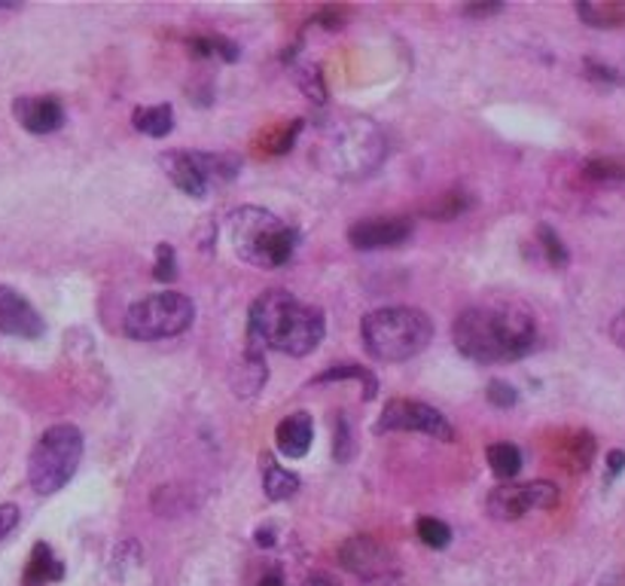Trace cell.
I'll use <instances>...</instances> for the list:
<instances>
[{
    "mask_svg": "<svg viewBox=\"0 0 625 586\" xmlns=\"http://www.w3.org/2000/svg\"><path fill=\"white\" fill-rule=\"evenodd\" d=\"M452 343L464 358L476 364L519 360L537 345V318L522 302L470 306L452 324Z\"/></svg>",
    "mask_w": 625,
    "mask_h": 586,
    "instance_id": "cell-1",
    "label": "cell"
},
{
    "mask_svg": "<svg viewBox=\"0 0 625 586\" xmlns=\"http://www.w3.org/2000/svg\"><path fill=\"white\" fill-rule=\"evenodd\" d=\"M327 318L324 312L293 297L290 290H266L251 302L247 312V352H281L290 358H305L324 343Z\"/></svg>",
    "mask_w": 625,
    "mask_h": 586,
    "instance_id": "cell-2",
    "label": "cell"
},
{
    "mask_svg": "<svg viewBox=\"0 0 625 586\" xmlns=\"http://www.w3.org/2000/svg\"><path fill=\"white\" fill-rule=\"evenodd\" d=\"M387 157V141L382 129L357 114H336L317 126L314 141V162L333 177L360 181L379 172Z\"/></svg>",
    "mask_w": 625,
    "mask_h": 586,
    "instance_id": "cell-3",
    "label": "cell"
},
{
    "mask_svg": "<svg viewBox=\"0 0 625 586\" xmlns=\"http://www.w3.org/2000/svg\"><path fill=\"white\" fill-rule=\"evenodd\" d=\"M229 242L256 269H281L297 254L299 232L266 208L244 205L229 217Z\"/></svg>",
    "mask_w": 625,
    "mask_h": 586,
    "instance_id": "cell-4",
    "label": "cell"
},
{
    "mask_svg": "<svg viewBox=\"0 0 625 586\" xmlns=\"http://www.w3.org/2000/svg\"><path fill=\"white\" fill-rule=\"evenodd\" d=\"M360 336L370 358L382 364H400L421 355L433 343V321L413 306H387L363 318Z\"/></svg>",
    "mask_w": 625,
    "mask_h": 586,
    "instance_id": "cell-5",
    "label": "cell"
},
{
    "mask_svg": "<svg viewBox=\"0 0 625 586\" xmlns=\"http://www.w3.org/2000/svg\"><path fill=\"white\" fill-rule=\"evenodd\" d=\"M83 458V434L77 425H53L40 434L28 458V483L37 495H56L73 480Z\"/></svg>",
    "mask_w": 625,
    "mask_h": 586,
    "instance_id": "cell-6",
    "label": "cell"
},
{
    "mask_svg": "<svg viewBox=\"0 0 625 586\" xmlns=\"http://www.w3.org/2000/svg\"><path fill=\"white\" fill-rule=\"evenodd\" d=\"M196 321V306L189 297L177 294V290H162V294H150L138 300L126 312L123 330L128 340L138 343H157V340H171L181 336L193 328Z\"/></svg>",
    "mask_w": 625,
    "mask_h": 586,
    "instance_id": "cell-7",
    "label": "cell"
},
{
    "mask_svg": "<svg viewBox=\"0 0 625 586\" xmlns=\"http://www.w3.org/2000/svg\"><path fill=\"white\" fill-rule=\"evenodd\" d=\"M391 430H413V434H425L442 444H452L455 440V428L445 415L421 401H387L384 403L382 415L375 422V434H391Z\"/></svg>",
    "mask_w": 625,
    "mask_h": 586,
    "instance_id": "cell-8",
    "label": "cell"
},
{
    "mask_svg": "<svg viewBox=\"0 0 625 586\" xmlns=\"http://www.w3.org/2000/svg\"><path fill=\"white\" fill-rule=\"evenodd\" d=\"M555 504H558V486L549 480H534V483H504V486H498L485 501V510L498 522H512V519H522L531 510H553Z\"/></svg>",
    "mask_w": 625,
    "mask_h": 586,
    "instance_id": "cell-9",
    "label": "cell"
},
{
    "mask_svg": "<svg viewBox=\"0 0 625 586\" xmlns=\"http://www.w3.org/2000/svg\"><path fill=\"white\" fill-rule=\"evenodd\" d=\"M391 550L370 538V535H355L339 547V565L345 572L357 574L363 581H379L391 574Z\"/></svg>",
    "mask_w": 625,
    "mask_h": 586,
    "instance_id": "cell-10",
    "label": "cell"
},
{
    "mask_svg": "<svg viewBox=\"0 0 625 586\" xmlns=\"http://www.w3.org/2000/svg\"><path fill=\"white\" fill-rule=\"evenodd\" d=\"M413 217H367L348 227V242L357 251H382L413 239Z\"/></svg>",
    "mask_w": 625,
    "mask_h": 586,
    "instance_id": "cell-11",
    "label": "cell"
},
{
    "mask_svg": "<svg viewBox=\"0 0 625 586\" xmlns=\"http://www.w3.org/2000/svg\"><path fill=\"white\" fill-rule=\"evenodd\" d=\"M0 333L15 340H40L46 333L40 312L19 290L0 285Z\"/></svg>",
    "mask_w": 625,
    "mask_h": 586,
    "instance_id": "cell-12",
    "label": "cell"
},
{
    "mask_svg": "<svg viewBox=\"0 0 625 586\" xmlns=\"http://www.w3.org/2000/svg\"><path fill=\"white\" fill-rule=\"evenodd\" d=\"M13 114L31 135H53L65 126V107L53 95H19L13 101Z\"/></svg>",
    "mask_w": 625,
    "mask_h": 586,
    "instance_id": "cell-13",
    "label": "cell"
},
{
    "mask_svg": "<svg viewBox=\"0 0 625 586\" xmlns=\"http://www.w3.org/2000/svg\"><path fill=\"white\" fill-rule=\"evenodd\" d=\"M159 162H162V169H165V174L171 177V184L177 186L181 193L193 196V199L208 196L211 186H208L205 174H201L196 150H193V153H186V150H171V153H165Z\"/></svg>",
    "mask_w": 625,
    "mask_h": 586,
    "instance_id": "cell-14",
    "label": "cell"
},
{
    "mask_svg": "<svg viewBox=\"0 0 625 586\" xmlns=\"http://www.w3.org/2000/svg\"><path fill=\"white\" fill-rule=\"evenodd\" d=\"M314 440V422L309 413L287 415L275 428V446L285 458H305Z\"/></svg>",
    "mask_w": 625,
    "mask_h": 586,
    "instance_id": "cell-15",
    "label": "cell"
},
{
    "mask_svg": "<svg viewBox=\"0 0 625 586\" xmlns=\"http://www.w3.org/2000/svg\"><path fill=\"white\" fill-rule=\"evenodd\" d=\"M61 577H65V565H61V559L53 553V547L43 541L34 543L28 565H25V574H22V584L46 586V584H56Z\"/></svg>",
    "mask_w": 625,
    "mask_h": 586,
    "instance_id": "cell-16",
    "label": "cell"
},
{
    "mask_svg": "<svg viewBox=\"0 0 625 586\" xmlns=\"http://www.w3.org/2000/svg\"><path fill=\"white\" fill-rule=\"evenodd\" d=\"M263 464V492L269 501H287L299 492V476L293 471L281 468L271 456L259 458Z\"/></svg>",
    "mask_w": 625,
    "mask_h": 586,
    "instance_id": "cell-17",
    "label": "cell"
},
{
    "mask_svg": "<svg viewBox=\"0 0 625 586\" xmlns=\"http://www.w3.org/2000/svg\"><path fill=\"white\" fill-rule=\"evenodd\" d=\"M266 379H269V370H266V355H259V352H247V348H244L242 367H239V372L232 376V388H235V394L251 398V394H256L259 388L266 386Z\"/></svg>",
    "mask_w": 625,
    "mask_h": 586,
    "instance_id": "cell-18",
    "label": "cell"
},
{
    "mask_svg": "<svg viewBox=\"0 0 625 586\" xmlns=\"http://www.w3.org/2000/svg\"><path fill=\"white\" fill-rule=\"evenodd\" d=\"M345 379H351V382H360V386H363V398H367V401H372V398H375V391H379V382H375V376H372L367 367H360V364H333V367H327V370L314 376L312 386L345 382Z\"/></svg>",
    "mask_w": 625,
    "mask_h": 586,
    "instance_id": "cell-19",
    "label": "cell"
},
{
    "mask_svg": "<svg viewBox=\"0 0 625 586\" xmlns=\"http://www.w3.org/2000/svg\"><path fill=\"white\" fill-rule=\"evenodd\" d=\"M135 129L147 138H165L174 131V107L171 104H153V107H138L131 114Z\"/></svg>",
    "mask_w": 625,
    "mask_h": 586,
    "instance_id": "cell-20",
    "label": "cell"
},
{
    "mask_svg": "<svg viewBox=\"0 0 625 586\" xmlns=\"http://www.w3.org/2000/svg\"><path fill=\"white\" fill-rule=\"evenodd\" d=\"M577 15L583 19L589 28H623L625 25V3H577Z\"/></svg>",
    "mask_w": 625,
    "mask_h": 586,
    "instance_id": "cell-21",
    "label": "cell"
},
{
    "mask_svg": "<svg viewBox=\"0 0 625 586\" xmlns=\"http://www.w3.org/2000/svg\"><path fill=\"white\" fill-rule=\"evenodd\" d=\"M485 458H488V464H491V473L500 476V480H512L516 473L522 471V452H519V446L516 444H491L485 449Z\"/></svg>",
    "mask_w": 625,
    "mask_h": 586,
    "instance_id": "cell-22",
    "label": "cell"
},
{
    "mask_svg": "<svg viewBox=\"0 0 625 586\" xmlns=\"http://www.w3.org/2000/svg\"><path fill=\"white\" fill-rule=\"evenodd\" d=\"M302 129H305V119H290V123H285V126H278L275 131H269V135L263 138V147H259V150H263V153H269V157L290 153Z\"/></svg>",
    "mask_w": 625,
    "mask_h": 586,
    "instance_id": "cell-23",
    "label": "cell"
},
{
    "mask_svg": "<svg viewBox=\"0 0 625 586\" xmlns=\"http://www.w3.org/2000/svg\"><path fill=\"white\" fill-rule=\"evenodd\" d=\"M189 53L199 58H223V61H239L242 49L227 41V37H193L189 41Z\"/></svg>",
    "mask_w": 625,
    "mask_h": 586,
    "instance_id": "cell-24",
    "label": "cell"
},
{
    "mask_svg": "<svg viewBox=\"0 0 625 586\" xmlns=\"http://www.w3.org/2000/svg\"><path fill=\"white\" fill-rule=\"evenodd\" d=\"M470 205H473V199H470L467 193L452 189V193H442L440 199L433 202L425 215L433 217V220H455V217H461L464 211H470Z\"/></svg>",
    "mask_w": 625,
    "mask_h": 586,
    "instance_id": "cell-25",
    "label": "cell"
},
{
    "mask_svg": "<svg viewBox=\"0 0 625 586\" xmlns=\"http://www.w3.org/2000/svg\"><path fill=\"white\" fill-rule=\"evenodd\" d=\"M415 531H418V538L425 547H433V550H445L449 543H452V529L442 522V519H433V516H421L418 522H415Z\"/></svg>",
    "mask_w": 625,
    "mask_h": 586,
    "instance_id": "cell-26",
    "label": "cell"
},
{
    "mask_svg": "<svg viewBox=\"0 0 625 586\" xmlns=\"http://www.w3.org/2000/svg\"><path fill=\"white\" fill-rule=\"evenodd\" d=\"M537 239H541V248H543V254H546V260H549V266H555V269L568 266V260H570L568 248H565L562 235H558L553 227H546V223H543V227L537 229Z\"/></svg>",
    "mask_w": 625,
    "mask_h": 586,
    "instance_id": "cell-27",
    "label": "cell"
},
{
    "mask_svg": "<svg viewBox=\"0 0 625 586\" xmlns=\"http://www.w3.org/2000/svg\"><path fill=\"white\" fill-rule=\"evenodd\" d=\"M583 174L589 181H625V159H589L583 165Z\"/></svg>",
    "mask_w": 625,
    "mask_h": 586,
    "instance_id": "cell-28",
    "label": "cell"
},
{
    "mask_svg": "<svg viewBox=\"0 0 625 586\" xmlns=\"http://www.w3.org/2000/svg\"><path fill=\"white\" fill-rule=\"evenodd\" d=\"M357 452V444L355 437H351V422H348V415L339 413L336 418V434H333V456L339 464H348Z\"/></svg>",
    "mask_w": 625,
    "mask_h": 586,
    "instance_id": "cell-29",
    "label": "cell"
},
{
    "mask_svg": "<svg viewBox=\"0 0 625 586\" xmlns=\"http://www.w3.org/2000/svg\"><path fill=\"white\" fill-rule=\"evenodd\" d=\"M153 278L162 281V285H169L177 278V254H174V248L169 242H162L157 248V263H153Z\"/></svg>",
    "mask_w": 625,
    "mask_h": 586,
    "instance_id": "cell-30",
    "label": "cell"
},
{
    "mask_svg": "<svg viewBox=\"0 0 625 586\" xmlns=\"http://www.w3.org/2000/svg\"><path fill=\"white\" fill-rule=\"evenodd\" d=\"M485 398L491 406H498V410H510L519 403V391L510 386V382H504V379H491L488 388H485Z\"/></svg>",
    "mask_w": 625,
    "mask_h": 586,
    "instance_id": "cell-31",
    "label": "cell"
},
{
    "mask_svg": "<svg viewBox=\"0 0 625 586\" xmlns=\"http://www.w3.org/2000/svg\"><path fill=\"white\" fill-rule=\"evenodd\" d=\"M586 77L595 83H607V87H625V73L613 71L607 65H598V61H586Z\"/></svg>",
    "mask_w": 625,
    "mask_h": 586,
    "instance_id": "cell-32",
    "label": "cell"
},
{
    "mask_svg": "<svg viewBox=\"0 0 625 586\" xmlns=\"http://www.w3.org/2000/svg\"><path fill=\"white\" fill-rule=\"evenodd\" d=\"M570 452H574V464L586 471L589 468V461L595 456V437H589V434H580L574 444H570Z\"/></svg>",
    "mask_w": 625,
    "mask_h": 586,
    "instance_id": "cell-33",
    "label": "cell"
},
{
    "mask_svg": "<svg viewBox=\"0 0 625 586\" xmlns=\"http://www.w3.org/2000/svg\"><path fill=\"white\" fill-rule=\"evenodd\" d=\"M498 13H504V3H467V7H461L464 19H491Z\"/></svg>",
    "mask_w": 625,
    "mask_h": 586,
    "instance_id": "cell-34",
    "label": "cell"
},
{
    "mask_svg": "<svg viewBox=\"0 0 625 586\" xmlns=\"http://www.w3.org/2000/svg\"><path fill=\"white\" fill-rule=\"evenodd\" d=\"M19 516H22V510L15 504H0V541L19 526Z\"/></svg>",
    "mask_w": 625,
    "mask_h": 586,
    "instance_id": "cell-35",
    "label": "cell"
},
{
    "mask_svg": "<svg viewBox=\"0 0 625 586\" xmlns=\"http://www.w3.org/2000/svg\"><path fill=\"white\" fill-rule=\"evenodd\" d=\"M299 83H302V92H305V95H312L314 101H324V87H321V73H317V71H302V77H299Z\"/></svg>",
    "mask_w": 625,
    "mask_h": 586,
    "instance_id": "cell-36",
    "label": "cell"
},
{
    "mask_svg": "<svg viewBox=\"0 0 625 586\" xmlns=\"http://www.w3.org/2000/svg\"><path fill=\"white\" fill-rule=\"evenodd\" d=\"M317 22L324 25L327 31H339L345 25V10H336V7H324L321 13H317Z\"/></svg>",
    "mask_w": 625,
    "mask_h": 586,
    "instance_id": "cell-37",
    "label": "cell"
},
{
    "mask_svg": "<svg viewBox=\"0 0 625 586\" xmlns=\"http://www.w3.org/2000/svg\"><path fill=\"white\" fill-rule=\"evenodd\" d=\"M611 340L625 352V309L611 321Z\"/></svg>",
    "mask_w": 625,
    "mask_h": 586,
    "instance_id": "cell-38",
    "label": "cell"
},
{
    "mask_svg": "<svg viewBox=\"0 0 625 586\" xmlns=\"http://www.w3.org/2000/svg\"><path fill=\"white\" fill-rule=\"evenodd\" d=\"M623 471H625L623 449H613V452H607V473H611V476H620Z\"/></svg>",
    "mask_w": 625,
    "mask_h": 586,
    "instance_id": "cell-39",
    "label": "cell"
},
{
    "mask_svg": "<svg viewBox=\"0 0 625 586\" xmlns=\"http://www.w3.org/2000/svg\"><path fill=\"white\" fill-rule=\"evenodd\" d=\"M305 586H339L329 574H312L309 581H305Z\"/></svg>",
    "mask_w": 625,
    "mask_h": 586,
    "instance_id": "cell-40",
    "label": "cell"
},
{
    "mask_svg": "<svg viewBox=\"0 0 625 586\" xmlns=\"http://www.w3.org/2000/svg\"><path fill=\"white\" fill-rule=\"evenodd\" d=\"M256 543H259V547H271V543H275V535H271L269 529H256Z\"/></svg>",
    "mask_w": 625,
    "mask_h": 586,
    "instance_id": "cell-41",
    "label": "cell"
},
{
    "mask_svg": "<svg viewBox=\"0 0 625 586\" xmlns=\"http://www.w3.org/2000/svg\"><path fill=\"white\" fill-rule=\"evenodd\" d=\"M259 586H285V581H281L278 574H269V577H263V581H259Z\"/></svg>",
    "mask_w": 625,
    "mask_h": 586,
    "instance_id": "cell-42",
    "label": "cell"
},
{
    "mask_svg": "<svg viewBox=\"0 0 625 586\" xmlns=\"http://www.w3.org/2000/svg\"><path fill=\"white\" fill-rule=\"evenodd\" d=\"M10 10H19V3H7V0H0V13H10Z\"/></svg>",
    "mask_w": 625,
    "mask_h": 586,
    "instance_id": "cell-43",
    "label": "cell"
}]
</instances>
